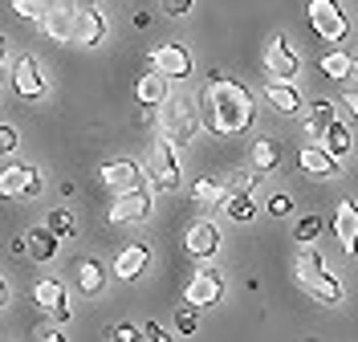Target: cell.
<instances>
[{"label": "cell", "instance_id": "12", "mask_svg": "<svg viewBox=\"0 0 358 342\" xmlns=\"http://www.w3.org/2000/svg\"><path fill=\"white\" fill-rule=\"evenodd\" d=\"M13 94H17V98H29V102L45 94V73H41V66H37V57L24 53V57L13 62Z\"/></svg>", "mask_w": 358, "mask_h": 342}, {"label": "cell", "instance_id": "40", "mask_svg": "<svg viewBox=\"0 0 358 342\" xmlns=\"http://www.w3.org/2000/svg\"><path fill=\"white\" fill-rule=\"evenodd\" d=\"M143 339L147 342H167V330L159 322H143Z\"/></svg>", "mask_w": 358, "mask_h": 342}, {"label": "cell", "instance_id": "33", "mask_svg": "<svg viewBox=\"0 0 358 342\" xmlns=\"http://www.w3.org/2000/svg\"><path fill=\"white\" fill-rule=\"evenodd\" d=\"M176 330L179 334H200V306L183 301V310L176 314Z\"/></svg>", "mask_w": 358, "mask_h": 342}, {"label": "cell", "instance_id": "23", "mask_svg": "<svg viewBox=\"0 0 358 342\" xmlns=\"http://www.w3.org/2000/svg\"><path fill=\"white\" fill-rule=\"evenodd\" d=\"M24 236H29V257H33V261H53V257H57V245H62V236H57V232H53L49 225L29 228Z\"/></svg>", "mask_w": 358, "mask_h": 342}, {"label": "cell", "instance_id": "36", "mask_svg": "<svg viewBox=\"0 0 358 342\" xmlns=\"http://www.w3.org/2000/svg\"><path fill=\"white\" fill-rule=\"evenodd\" d=\"M33 334L41 342H62L66 334H62V322H41V326H33Z\"/></svg>", "mask_w": 358, "mask_h": 342}, {"label": "cell", "instance_id": "44", "mask_svg": "<svg viewBox=\"0 0 358 342\" xmlns=\"http://www.w3.org/2000/svg\"><path fill=\"white\" fill-rule=\"evenodd\" d=\"M346 106H350V111H355V118H358V86L350 94H346Z\"/></svg>", "mask_w": 358, "mask_h": 342}, {"label": "cell", "instance_id": "18", "mask_svg": "<svg viewBox=\"0 0 358 342\" xmlns=\"http://www.w3.org/2000/svg\"><path fill=\"white\" fill-rule=\"evenodd\" d=\"M73 17H78V4H53L49 13H45L41 29L53 37V41H73Z\"/></svg>", "mask_w": 358, "mask_h": 342}, {"label": "cell", "instance_id": "43", "mask_svg": "<svg viewBox=\"0 0 358 342\" xmlns=\"http://www.w3.org/2000/svg\"><path fill=\"white\" fill-rule=\"evenodd\" d=\"M8 249H13V257H24V252H29V236H17Z\"/></svg>", "mask_w": 358, "mask_h": 342}, {"label": "cell", "instance_id": "7", "mask_svg": "<svg viewBox=\"0 0 358 342\" xmlns=\"http://www.w3.org/2000/svg\"><path fill=\"white\" fill-rule=\"evenodd\" d=\"M98 180L110 196H122V192H134V187H147V167H138L131 159H114L98 167Z\"/></svg>", "mask_w": 358, "mask_h": 342}, {"label": "cell", "instance_id": "19", "mask_svg": "<svg viewBox=\"0 0 358 342\" xmlns=\"http://www.w3.org/2000/svg\"><path fill=\"white\" fill-rule=\"evenodd\" d=\"M147 265H151V245L138 241V245H131V249L118 252V261H114V277H118V281H134Z\"/></svg>", "mask_w": 358, "mask_h": 342}, {"label": "cell", "instance_id": "30", "mask_svg": "<svg viewBox=\"0 0 358 342\" xmlns=\"http://www.w3.org/2000/svg\"><path fill=\"white\" fill-rule=\"evenodd\" d=\"M317 269H326V261H322V252L310 249V245H301L297 257H293V277H306V273H317Z\"/></svg>", "mask_w": 358, "mask_h": 342}, {"label": "cell", "instance_id": "39", "mask_svg": "<svg viewBox=\"0 0 358 342\" xmlns=\"http://www.w3.org/2000/svg\"><path fill=\"white\" fill-rule=\"evenodd\" d=\"M159 4H163V13H167V17H187L196 0H159Z\"/></svg>", "mask_w": 358, "mask_h": 342}, {"label": "cell", "instance_id": "8", "mask_svg": "<svg viewBox=\"0 0 358 342\" xmlns=\"http://www.w3.org/2000/svg\"><path fill=\"white\" fill-rule=\"evenodd\" d=\"M106 33H110V24L102 17V8L98 4H78V17H73V41L86 49H98L106 41Z\"/></svg>", "mask_w": 358, "mask_h": 342}, {"label": "cell", "instance_id": "5", "mask_svg": "<svg viewBox=\"0 0 358 342\" xmlns=\"http://www.w3.org/2000/svg\"><path fill=\"white\" fill-rule=\"evenodd\" d=\"M0 192H4V200H37L45 192V176L29 163H13L0 176Z\"/></svg>", "mask_w": 358, "mask_h": 342}, {"label": "cell", "instance_id": "31", "mask_svg": "<svg viewBox=\"0 0 358 342\" xmlns=\"http://www.w3.org/2000/svg\"><path fill=\"white\" fill-rule=\"evenodd\" d=\"M53 4H62V0H13V13L24 17V21H45V13Z\"/></svg>", "mask_w": 358, "mask_h": 342}, {"label": "cell", "instance_id": "15", "mask_svg": "<svg viewBox=\"0 0 358 342\" xmlns=\"http://www.w3.org/2000/svg\"><path fill=\"white\" fill-rule=\"evenodd\" d=\"M334 236L346 257H358V204L355 200H338L334 208Z\"/></svg>", "mask_w": 358, "mask_h": 342}, {"label": "cell", "instance_id": "29", "mask_svg": "<svg viewBox=\"0 0 358 342\" xmlns=\"http://www.w3.org/2000/svg\"><path fill=\"white\" fill-rule=\"evenodd\" d=\"M322 147H326V151H334L338 159H346V155H350V147H355V138H350V127L334 118V122H330V131L322 135Z\"/></svg>", "mask_w": 358, "mask_h": 342}, {"label": "cell", "instance_id": "13", "mask_svg": "<svg viewBox=\"0 0 358 342\" xmlns=\"http://www.w3.org/2000/svg\"><path fill=\"white\" fill-rule=\"evenodd\" d=\"M297 167H301L310 180H334L338 176V155L326 151L322 143H306V147L297 151Z\"/></svg>", "mask_w": 358, "mask_h": 342}, {"label": "cell", "instance_id": "20", "mask_svg": "<svg viewBox=\"0 0 358 342\" xmlns=\"http://www.w3.org/2000/svg\"><path fill=\"white\" fill-rule=\"evenodd\" d=\"M73 281H78V294L98 297L102 290H106V269H102V261L82 257V261H78V273H73Z\"/></svg>", "mask_w": 358, "mask_h": 342}, {"label": "cell", "instance_id": "9", "mask_svg": "<svg viewBox=\"0 0 358 342\" xmlns=\"http://www.w3.org/2000/svg\"><path fill=\"white\" fill-rule=\"evenodd\" d=\"M265 73L268 78H289V82L301 73V62H297V53L289 49L285 33H273L265 41Z\"/></svg>", "mask_w": 358, "mask_h": 342}, {"label": "cell", "instance_id": "24", "mask_svg": "<svg viewBox=\"0 0 358 342\" xmlns=\"http://www.w3.org/2000/svg\"><path fill=\"white\" fill-rule=\"evenodd\" d=\"M252 167H257L261 176H273V171L281 167V143H277V138H257V143H252Z\"/></svg>", "mask_w": 358, "mask_h": 342}, {"label": "cell", "instance_id": "14", "mask_svg": "<svg viewBox=\"0 0 358 342\" xmlns=\"http://www.w3.org/2000/svg\"><path fill=\"white\" fill-rule=\"evenodd\" d=\"M224 297V277L216 269H200V273L187 281V290H183V301H192V306H216Z\"/></svg>", "mask_w": 358, "mask_h": 342}, {"label": "cell", "instance_id": "10", "mask_svg": "<svg viewBox=\"0 0 358 342\" xmlns=\"http://www.w3.org/2000/svg\"><path fill=\"white\" fill-rule=\"evenodd\" d=\"M265 98H268V106H273L277 114H285V118L306 114V98H301V90H297V82H289V78H268Z\"/></svg>", "mask_w": 358, "mask_h": 342}, {"label": "cell", "instance_id": "41", "mask_svg": "<svg viewBox=\"0 0 358 342\" xmlns=\"http://www.w3.org/2000/svg\"><path fill=\"white\" fill-rule=\"evenodd\" d=\"M17 143H21V138H17L13 127H0V151H4V155H8V151H17Z\"/></svg>", "mask_w": 358, "mask_h": 342}, {"label": "cell", "instance_id": "25", "mask_svg": "<svg viewBox=\"0 0 358 342\" xmlns=\"http://www.w3.org/2000/svg\"><path fill=\"white\" fill-rule=\"evenodd\" d=\"M224 196H228V183L216 180V176H203V180L192 183V200H196L200 208H216V204H224Z\"/></svg>", "mask_w": 358, "mask_h": 342}, {"label": "cell", "instance_id": "28", "mask_svg": "<svg viewBox=\"0 0 358 342\" xmlns=\"http://www.w3.org/2000/svg\"><path fill=\"white\" fill-rule=\"evenodd\" d=\"M220 208L228 212V220H241V225H248V220L257 216V200H252V192H228Z\"/></svg>", "mask_w": 358, "mask_h": 342}, {"label": "cell", "instance_id": "27", "mask_svg": "<svg viewBox=\"0 0 358 342\" xmlns=\"http://www.w3.org/2000/svg\"><path fill=\"white\" fill-rule=\"evenodd\" d=\"M33 301H37V310H53V306H62V301H66V281H57V277H41V281L33 285Z\"/></svg>", "mask_w": 358, "mask_h": 342}, {"label": "cell", "instance_id": "26", "mask_svg": "<svg viewBox=\"0 0 358 342\" xmlns=\"http://www.w3.org/2000/svg\"><path fill=\"white\" fill-rule=\"evenodd\" d=\"M317 66H322V73H326V78H334V82H342V78H350V73H355V57H350V53H346V49H326V53H322V62H317Z\"/></svg>", "mask_w": 358, "mask_h": 342}, {"label": "cell", "instance_id": "37", "mask_svg": "<svg viewBox=\"0 0 358 342\" xmlns=\"http://www.w3.org/2000/svg\"><path fill=\"white\" fill-rule=\"evenodd\" d=\"M268 216H289V212H293V200H289V196H285V192H277V196H268Z\"/></svg>", "mask_w": 358, "mask_h": 342}, {"label": "cell", "instance_id": "1", "mask_svg": "<svg viewBox=\"0 0 358 342\" xmlns=\"http://www.w3.org/2000/svg\"><path fill=\"white\" fill-rule=\"evenodd\" d=\"M200 118L212 135H245L257 122V102L245 82L224 78L220 69L208 73V90L200 98Z\"/></svg>", "mask_w": 358, "mask_h": 342}, {"label": "cell", "instance_id": "3", "mask_svg": "<svg viewBox=\"0 0 358 342\" xmlns=\"http://www.w3.org/2000/svg\"><path fill=\"white\" fill-rule=\"evenodd\" d=\"M306 17H310L313 33L322 37V41H346L350 37V21H346V13H342V4L338 0H310V8H306Z\"/></svg>", "mask_w": 358, "mask_h": 342}, {"label": "cell", "instance_id": "34", "mask_svg": "<svg viewBox=\"0 0 358 342\" xmlns=\"http://www.w3.org/2000/svg\"><path fill=\"white\" fill-rule=\"evenodd\" d=\"M45 225L53 228V232H57V236H73V232H78V220H73V216H69L66 208H53V212H49V216H45Z\"/></svg>", "mask_w": 358, "mask_h": 342}, {"label": "cell", "instance_id": "2", "mask_svg": "<svg viewBox=\"0 0 358 342\" xmlns=\"http://www.w3.org/2000/svg\"><path fill=\"white\" fill-rule=\"evenodd\" d=\"M203 118H200V106L187 90H171L163 102H159V131L171 138L176 147H192L196 135H200Z\"/></svg>", "mask_w": 358, "mask_h": 342}, {"label": "cell", "instance_id": "6", "mask_svg": "<svg viewBox=\"0 0 358 342\" xmlns=\"http://www.w3.org/2000/svg\"><path fill=\"white\" fill-rule=\"evenodd\" d=\"M151 69H159L167 82H187L192 69H196V62H192V49L187 45H179V41H163V45L151 53Z\"/></svg>", "mask_w": 358, "mask_h": 342}, {"label": "cell", "instance_id": "35", "mask_svg": "<svg viewBox=\"0 0 358 342\" xmlns=\"http://www.w3.org/2000/svg\"><path fill=\"white\" fill-rule=\"evenodd\" d=\"M317 232H322V216H301L297 228H293L297 245H313V241H317Z\"/></svg>", "mask_w": 358, "mask_h": 342}, {"label": "cell", "instance_id": "16", "mask_svg": "<svg viewBox=\"0 0 358 342\" xmlns=\"http://www.w3.org/2000/svg\"><path fill=\"white\" fill-rule=\"evenodd\" d=\"M183 245H187V252H192L196 261H212V257L220 252V228L212 225V220H196V225L187 228Z\"/></svg>", "mask_w": 358, "mask_h": 342}, {"label": "cell", "instance_id": "32", "mask_svg": "<svg viewBox=\"0 0 358 342\" xmlns=\"http://www.w3.org/2000/svg\"><path fill=\"white\" fill-rule=\"evenodd\" d=\"M257 180H261V171H257V167H232L224 183H228V192H252Z\"/></svg>", "mask_w": 358, "mask_h": 342}, {"label": "cell", "instance_id": "22", "mask_svg": "<svg viewBox=\"0 0 358 342\" xmlns=\"http://www.w3.org/2000/svg\"><path fill=\"white\" fill-rule=\"evenodd\" d=\"M167 94H171V90H167V78H163L159 69L143 73V78L134 82V102H138V106H147V111H151V106H159Z\"/></svg>", "mask_w": 358, "mask_h": 342}, {"label": "cell", "instance_id": "42", "mask_svg": "<svg viewBox=\"0 0 358 342\" xmlns=\"http://www.w3.org/2000/svg\"><path fill=\"white\" fill-rule=\"evenodd\" d=\"M49 318H53V322H62V326H66V322L73 318V314H69V306L62 301V306H53V310H49Z\"/></svg>", "mask_w": 358, "mask_h": 342}, {"label": "cell", "instance_id": "11", "mask_svg": "<svg viewBox=\"0 0 358 342\" xmlns=\"http://www.w3.org/2000/svg\"><path fill=\"white\" fill-rule=\"evenodd\" d=\"M151 216V192L147 187H134V192H122L114 196L110 204V225H138Z\"/></svg>", "mask_w": 358, "mask_h": 342}, {"label": "cell", "instance_id": "4", "mask_svg": "<svg viewBox=\"0 0 358 342\" xmlns=\"http://www.w3.org/2000/svg\"><path fill=\"white\" fill-rule=\"evenodd\" d=\"M176 143L167 135H159L155 143H151V163H147V176L155 180V187H163V192H176L179 187V159H176Z\"/></svg>", "mask_w": 358, "mask_h": 342}, {"label": "cell", "instance_id": "17", "mask_svg": "<svg viewBox=\"0 0 358 342\" xmlns=\"http://www.w3.org/2000/svg\"><path fill=\"white\" fill-rule=\"evenodd\" d=\"M297 285H301L310 297H317L322 306H338V301H342V285H338V277L330 273V269H317V273L297 277Z\"/></svg>", "mask_w": 358, "mask_h": 342}, {"label": "cell", "instance_id": "45", "mask_svg": "<svg viewBox=\"0 0 358 342\" xmlns=\"http://www.w3.org/2000/svg\"><path fill=\"white\" fill-rule=\"evenodd\" d=\"M355 73H358V57H355Z\"/></svg>", "mask_w": 358, "mask_h": 342}, {"label": "cell", "instance_id": "21", "mask_svg": "<svg viewBox=\"0 0 358 342\" xmlns=\"http://www.w3.org/2000/svg\"><path fill=\"white\" fill-rule=\"evenodd\" d=\"M338 118V111H334V102L330 98H317V102H310L306 106V135L313 138V143H322V135L330 131V122Z\"/></svg>", "mask_w": 358, "mask_h": 342}, {"label": "cell", "instance_id": "38", "mask_svg": "<svg viewBox=\"0 0 358 342\" xmlns=\"http://www.w3.org/2000/svg\"><path fill=\"white\" fill-rule=\"evenodd\" d=\"M110 339H118V342H134V339H143V326L134 330L131 322H118V326L110 330Z\"/></svg>", "mask_w": 358, "mask_h": 342}]
</instances>
